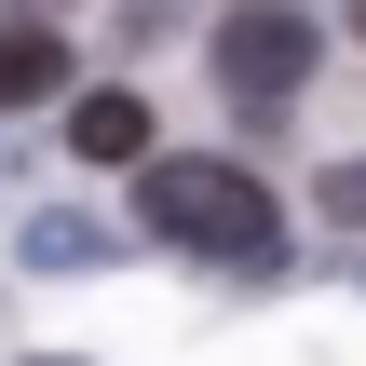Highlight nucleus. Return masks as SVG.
<instances>
[{"label": "nucleus", "mask_w": 366, "mask_h": 366, "mask_svg": "<svg viewBox=\"0 0 366 366\" xmlns=\"http://www.w3.org/2000/svg\"><path fill=\"white\" fill-rule=\"evenodd\" d=\"M136 231L163 258H231V272H285V217L244 163L217 149H177V163H136Z\"/></svg>", "instance_id": "nucleus-1"}, {"label": "nucleus", "mask_w": 366, "mask_h": 366, "mask_svg": "<svg viewBox=\"0 0 366 366\" xmlns=\"http://www.w3.org/2000/svg\"><path fill=\"white\" fill-rule=\"evenodd\" d=\"M312 14L299 0H231L217 14V81H231V109H285L299 81H312Z\"/></svg>", "instance_id": "nucleus-2"}, {"label": "nucleus", "mask_w": 366, "mask_h": 366, "mask_svg": "<svg viewBox=\"0 0 366 366\" xmlns=\"http://www.w3.org/2000/svg\"><path fill=\"white\" fill-rule=\"evenodd\" d=\"M68 81V41H54V14H0V109H41Z\"/></svg>", "instance_id": "nucleus-3"}, {"label": "nucleus", "mask_w": 366, "mask_h": 366, "mask_svg": "<svg viewBox=\"0 0 366 366\" xmlns=\"http://www.w3.org/2000/svg\"><path fill=\"white\" fill-rule=\"evenodd\" d=\"M68 149H81V163H149V109H136V95H81V109H68Z\"/></svg>", "instance_id": "nucleus-4"}, {"label": "nucleus", "mask_w": 366, "mask_h": 366, "mask_svg": "<svg viewBox=\"0 0 366 366\" xmlns=\"http://www.w3.org/2000/svg\"><path fill=\"white\" fill-rule=\"evenodd\" d=\"M27 272H109V231L68 217V204H41V217H27Z\"/></svg>", "instance_id": "nucleus-5"}, {"label": "nucleus", "mask_w": 366, "mask_h": 366, "mask_svg": "<svg viewBox=\"0 0 366 366\" xmlns=\"http://www.w3.org/2000/svg\"><path fill=\"white\" fill-rule=\"evenodd\" d=\"M326 217H340V231H366V163H326Z\"/></svg>", "instance_id": "nucleus-6"}, {"label": "nucleus", "mask_w": 366, "mask_h": 366, "mask_svg": "<svg viewBox=\"0 0 366 366\" xmlns=\"http://www.w3.org/2000/svg\"><path fill=\"white\" fill-rule=\"evenodd\" d=\"M0 14H54V27H68V14H81V0H0Z\"/></svg>", "instance_id": "nucleus-7"}, {"label": "nucleus", "mask_w": 366, "mask_h": 366, "mask_svg": "<svg viewBox=\"0 0 366 366\" xmlns=\"http://www.w3.org/2000/svg\"><path fill=\"white\" fill-rule=\"evenodd\" d=\"M41 366H81V353H41Z\"/></svg>", "instance_id": "nucleus-8"}, {"label": "nucleus", "mask_w": 366, "mask_h": 366, "mask_svg": "<svg viewBox=\"0 0 366 366\" xmlns=\"http://www.w3.org/2000/svg\"><path fill=\"white\" fill-rule=\"evenodd\" d=\"M353 27H366V0H353Z\"/></svg>", "instance_id": "nucleus-9"}]
</instances>
